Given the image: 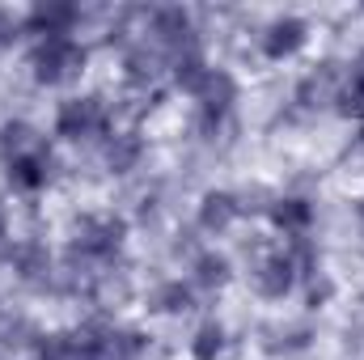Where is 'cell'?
<instances>
[{
	"mask_svg": "<svg viewBox=\"0 0 364 360\" xmlns=\"http://www.w3.org/2000/svg\"><path fill=\"white\" fill-rule=\"evenodd\" d=\"M85 60H90V51L77 38H38L30 68H34L38 85H64V81L85 73Z\"/></svg>",
	"mask_w": 364,
	"mask_h": 360,
	"instance_id": "1",
	"label": "cell"
},
{
	"mask_svg": "<svg viewBox=\"0 0 364 360\" xmlns=\"http://www.w3.org/2000/svg\"><path fill=\"white\" fill-rule=\"evenodd\" d=\"M144 43L157 47L170 64L182 60V55H191V51H199L191 13L178 9V4H166V9H153V13H149V38H144Z\"/></svg>",
	"mask_w": 364,
	"mask_h": 360,
	"instance_id": "2",
	"label": "cell"
},
{
	"mask_svg": "<svg viewBox=\"0 0 364 360\" xmlns=\"http://www.w3.org/2000/svg\"><path fill=\"white\" fill-rule=\"evenodd\" d=\"M123 238H127V225L119 216H81L77 221V238H73L68 250L81 255L85 263H106V259L119 255Z\"/></svg>",
	"mask_w": 364,
	"mask_h": 360,
	"instance_id": "3",
	"label": "cell"
},
{
	"mask_svg": "<svg viewBox=\"0 0 364 360\" xmlns=\"http://www.w3.org/2000/svg\"><path fill=\"white\" fill-rule=\"evenodd\" d=\"M110 123V110L102 97H68L55 115V136L64 140H90V136H102Z\"/></svg>",
	"mask_w": 364,
	"mask_h": 360,
	"instance_id": "4",
	"label": "cell"
},
{
	"mask_svg": "<svg viewBox=\"0 0 364 360\" xmlns=\"http://www.w3.org/2000/svg\"><path fill=\"white\" fill-rule=\"evenodd\" d=\"M195 102H199V123L212 132V127H220V123L229 119V110H233V102H237V81H233L225 68H212V73L203 77L199 93H195Z\"/></svg>",
	"mask_w": 364,
	"mask_h": 360,
	"instance_id": "5",
	"label": "cell"
},
{
	"mask_svg": "<svg viewBox=\"0 0 364 360\" xmlns=\"http://www.w3.org/2000/svg\"><path fill=\"white\" fill-rule=\"evenodd\" d=\"M250 280H255L259 297L279 301V297H288V292H292V284H296V263H292V255H288V250L263 255V259L255 263V271H250Z\"/></svg>",
	"mask_w": 364,
	"mask_h": 360,
	"instance_id": "6",
	"label": "cell"
},
{
	"mask_svg": "<svg viewBox=\"0 0 364 360\" xmlns=\"http://www.w3.org/2000/svg\"><path fill=\"white\" fill-rule=\"evenodd\" d=\"M9 263L17 271V280L30 284V288H55V280H60V271L51 263V250L43 242H21Z\"/></svg>",
	"mask_w": 364,
	"mask_h": 360,
	"instance_id": "7",
	"label": "cell"
},
{
	"mask_svg": "<svg viewBox=\"0 0 364 360\" xmlns=\"http://www.w3.org/2000/svg\"><path fill=\"white\" fill-rule=\"evenodd\" d=\"M77 17H81V9L68 4V0H38L26 13V30L43 34V38H68V30L77 26Z\"/></svg>",
	"mask_w": 364,
	"mask_h": 360,
	"instance_id": "8",
	"label": "cell"
},
{
	"mask_svg": "<svg viewBox=\"0 0 364 360\" xmlns=\"http://www.w3.org/2000/svg\"><path fill=\"white\" fill-rule=\"evenodd\" d=\"M305 38H309V26L301 17H275L263 30V55L267 60H288L305 47Z\"/></svg>",
	"mask_w": 364,
	"mask_h": 360,
	"instance_id": "9",
	"label": "cell"
},
{
	"mask_svg": "<svg viewBox=\"0 0 364 360\" xmlns=\"http://www.w3.org/2000/svg\"><path fill=\"white\" fill-rule=\"evenodd\" d=\"M51 166H55L51 149H34L26 157H13L9 162V186L13 191H38V186H47V179H51Z\"/></svg>",
	"mask_w": 364,
	"mask_h": 360,
	"instance_id": "10",
	"label": "cell"
},
{
	"mask_svg": "<svg viewBox=\"0 0 364 360\" xmlns=\"http://www.w3.org/2000/svg\"><path fill=\"white\" fill-rule=\"evenodd\" d=\"M166 64H170V60H166L157 47H149V43H136V47L123 55V73H127V81H132L136 90H149V85L161 77Z\"/></svg>",
	"mask_w": 364,
	"mask_h": 360,
	"instance_id": "11",
	"label": "cell"
},
{
	"mask_svg": "<svg viewBox=\"0 0 364 360\" xmlns=\"http://www.w3.org/2000/svg\"><path fill=\"white\" fill-rule=\"evenodd\" d=\"M237 195H229V191H208L203 199H199V229L203 233H225L233 221H237Z\"/></svg>",
	"mask_w": 364,
	"mask_h": 360,
	"instance_id": "12",
	"label": "cell"
},
{
	"mask_svg": "<svg viewBox=\"0 0 364 360\" xmlns=\"http://www.w3.org/2000/svg\"><path fill=\"white\" fill-rule=\"evenodd\" d=\"M339 73H335V64H322L318 73H309L305 81H301V90H296V102L301 106H326V102H335L339 97Z\"/></svg>",
	"mask_w": 364,
	"mask_h": 360,
	"instance_id": "13",
	"label": "cell"
},
{
	"mask_svg": "<svg viewBox=\"0 0 364 360\" xmlns=\"http://www.w3.org/2000/svg\"><path fill=\"white\" fill-rule=\"evenodd\" d=\"M272 221L284 229V233H305L314 225V203L301 199V195H284L272 203Z\"/></svg>",
	"mask_w": 364,
	"mask_h": 360,
	"instance_id": "14",
	"label": "cell"
},
{
	"mask_svg": "<svg viewBox=\"0 0 364 360\" xmlns=\"http://www.w3.org/2000/svg\"><path fill=\"white\" fill-rule=\"evenodd\" d=\"M140 153H144V140L136 132H119V136L106 140V170L110 174H127V170H136Z\"/></svg>",
	"mask_w": 364,
	"mask_h": 360,
	"instance_id": "15",
	"label": "cell"
},
{
	"mask_svg": "<svg viewBox=\"0 0 364 360\" xmlns=\"http://www.w3.org/2000/svg\"><path fill=\"white\" fill-rule=\"evenodd\" d=\"M34 149H43V140H38V132H34L30 123L13 119V123L0 127V153H4L9 162H13V157H26V153H34Z\"/></svg>",
	"mask_w": 364,
	"mask_h": 360,
	"instance_id": "16",
	"label": "cell"
},
{
	"mask_svg": "<svg viewBox=\"0 0 364 360\" xmlns=\"http://www.w3.org/2000/svg\"><path fill=\"white\" fill-rule=\"evenodd\" d=\"M106 331L110 327H97V322H85V327L68 331V360H102Z\"/></svg>",
	"mask_w": 364,
	"mask_h": 360,
	"instance_id": "17",
	"label": "cell"
},
{
	"mask_svg": "<svg viewBox=\"0 0 364 360\" xmlns=\"http://www.w3.org/2000/svg\"><path fill=\"white\" fill-rule=\"evenodd\" d=\"M149 305H153L157 314H186V309L195 305V292H191L182 280H166V284H157V288H153Z\"/></svg>",
	"mask_w": 364,
	"mask_h": 360,
	"instance_id": "18",
	"label": "cell"
},
{
	"mask_svg": "<svg viewBox=\"0 0 364 360\" xmlns=\"http://www.w3.org/2000/svg\"><path fill=\"white\" fill-rule=\"evenodd\" d=\"M149 352V339L140 331H106L102 360H140Z\"/></svg>",
	"mask_w": 364,
	"mask_h": 360,
	"instance_id": "19",
	"label": "cell"
},
{
	"mask_svg": "<svg viewBox=\"0 0 364 360\" xmlns=\"http://www.w3.org/2000/svg\"><path fill=\"white\" fill-rule=\"evenodd\" d=\"M229 259L225 255H216V250H208V255H199L195 259V284L199 288H208V292H216V288H225L229 284Z\"/></svg>",
	"mask_w": 364,
	"mask_h": 360,
	"instance_id": "20",
	"label": "cell"
},
{
	"mask_svg": "<svg viewBox=\"0 0 364 360\" xmlns=\"http://www.w3.org/2000/svg\"><path fill=\"white\" fill-rule=\"evenodd\" d=\"M272 339L263 344L272 356H296V352H305L309 348V331L305 327H275V331H267Z\"/></svg>",
	"mask_w": 364,
	"mask_h": 360,
	"instance_id": "21",
	"label": "cell"
},
{
	"mask_svg": "<svg viewBox=\"0 0 364 360\" xmlns=\"http://www.w3.org/2000/svg\"><path fill=\"white\" fill-rule=\"evenodd\" d=\"M225 352V327L220 322H203L191 339V356L195 360H220Z\"/></svg>",
	"mask_w": 364,
	"mask_h": 360,
	"instance_id": "22",
	"label": "cell"
},
{
	"mask_svg": "<svg viewBox=\"0 0 364 360\" xmlns=\"http://www.w3.org/2000/svg\"><path fill=\"white\" fill-rule=\"evenodd\" d=\"M34 327L21 318V314H0V348H34Z\"/></svg>",
	"mask_w": 364,
	"mask_h": 360,
	"instance_id": "23",
	"label": "cell"
},
{
	"mask_svg": "<svg viewBox=\"0 0 364 360\" xmlns=\"http://www.w3.org/2000/svg\"><path fill=\"white\" fill-rule=\"evenodd\" d=\"M170 68H174V81H178V90H186V93H199V85H203V77L212 73V68L203 64V55H199V51H191V55H182V60H174Z\"/></svg>",
	"mask_w": 364,
	"mask_h": 360,
	"instance_id": "24",
	"label": "cell"
},
{
	"mask_svg": "<svg viewBox=\"0 0 364 360\" xmlns=\"http://www.w3.org/2000/svg\"><path fill=\"white\" fill-rule=\"evenodd\" d=\"M339 115H348V119H364V81L356 77H348L343 85H339Z\"/></svg>",
	"mask_w": 364,
	"mask_h": 360,
	"instance_id": "25",
	"label": "cell"
},
{
	"mask_svg": "<svg viewBox=\"0 0 364 360\" xmlns=\"http://www.w3.org/2000/svg\"><path fill=\"white\" fill-rule=\"evenodd\" d=\"M34 360H68V331L38 335L34 339Z\"/></svg>",
	"mask_w": 364,
	"mask_h": 360,
	"instance_id": "26",
	"label": "cell"
},
{
	"mask_svg": "<svg viewBox=\"0 0 364 360\" xmlns=\"http://www.w3.org/2000/svg\"><path fill=\"white\" fill-rule=\"evenodd\" d=\"M331 292H335V284H331L322 271H314V275H309V305H326Z\"/></svg>",
	"mask_w": 364,
	"mask_h": 360,
	"instance_id": "27",
	"label": "cell"
},
{
	"mask_svg": "<svg viewBox=\"0 0 364 360\" xmlns=\"http://www.w3.org/2000/svg\"><path fill=\"white\" fill-rule=\"evenodd\" d=\"M348 77H356V81H364V51L356 55V60H352V73H348Z\"/></svg>",
	"mask_w": 364,
	"mask_h": 360,
	"instance_id": "28",
	"label": "cell"
},
{
	"mask_svg": "<svg viewBox=\"0 0 364 360\" xmlns=\"http://www.w3.org/2000/svg\"><path fill=\"white\" fill-rule=\"evenodd\" d=\"M0 233H4V203H0Z\"/></svg>",
	"mask_w": 364,
	"mask_h": 360,
	"instance_id": "29",
	"label": "cell"
}]
</instances>
